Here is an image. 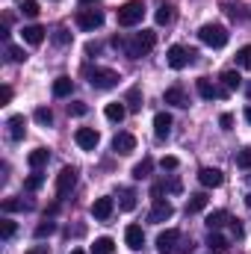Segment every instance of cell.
<instances>
[{
    "instance_id": "cell-1",
    "label": "cell",
    "mask_w": 251,
    "mask_h": 254,
    "mask_svg": "<svg viewBox=\"0 0 251 254\" xmlns=\"http://www.w3.org/2000/svg\"><path fill=\"white\" fill-rule=\"evenodd\" d=\"M83 74H86V80H89L92 89H116L119 86V74L113 68H101V65L92 68V65H86Z\"/></svg>"
},
{
    "instance_id": "cell-2",
    "label": "cell",
    "mask_w": 251,
    "mask_h": 254,
    "mask_svg": "<svg viewBox=\"0 0 251 254\" xmlns=\"http://www.w3.org/2000/svg\"><path fill=\"white\" fill-rule=\"evenodd\" d=\"M154 45H157V33H154V30H142V33L133 36V42H127L125 54L130 57V60H142V57L151 54Z\"/></svg>"
},
{
    "instance_id": "cell-3",
    "label": "cell",
    "mask_w": 251,
    "mask_h": 254,
    "mask_svg": "<svg viewBox=\"0 0 251 254\" xmlns=\"http://www.w3.org/2000/svg\"><path fill=\"white\" fill-rule=\"evenodd\" d=\"M198 39L207 45V48H225L228 45V30L222 27V24H204L201 30H198Z\"/></svg>"
},
{
    "instance_id": "cell-4",
    "label": "cell",
    "mask_w": 251,
    "mask_h": 254,
    "mask_svg": "<svg viewBox=\"0 0 251 254\" xmlns=\"http://www.w3.org/2000/svg\"><path fill=\"white\" fill-rule=\"evenodd\" d=\"M142 18H145V3L142 0H130L119 9V27H136V24H142Z\"/></svg>"
},
{
    "instance_id": "cell-5",
    "label": "cell",
    "mask_w": 251,
    "mask_h": 254,
    "mask_svg": "<svg viewBox=\"0 0 251 254\" xmlns=\"http://www.w3.org/2000/svg\"><path fill=\"white\" fill-rule=\"evenodd\" d=\"M195 51L192 48H184V45H172L169 48V54H166V63H169V68H175V71H181V68H187V65L195 63Z\"/></svg>"
},
{
    "instance_id": "cell-6",
    "label": "cell",
    "mask_w": 251,
    "mask_h": 254,
    "mask_svg": "<svg viewBox=\"0 0 251 254\" xmlns=\"http://www.w3.org/2000/svg\"><path fill=\"white\" fill-rule=\"evenodd\" d=\"M101 24H104V12H101V9H80V12H77V27H80V30L95 33Z\"/></svg>"
},
{
    "instance_id": "cell-7",
    "label": "cell",
    "mask_w": 251,
    "mask_h": 254,
    "mask_svg": "<svg viewBox=\"0 0 251 254\" xmlns=\"http://www.w3.org/2000/svg\"><path fill=\"white\" fill-rule=\"evenodd\" d=\"M74 139H77V145H80L83 151H95V148H98V142H101V133H98V130H92V127H77Z\"/></svg>"
},
{
    "instance_id": "cell-8",
    "label": "cell",
    "mask_w": 251,
    "mask_h": 254,
    "mask_svg": "<svg viewBox=\"0 0 251 254\" xmlns=\"http://www.w3.org/2000/svg\"><path fill=\"white\" fill-rule=\"evenodd\" d=\"M172 216H175V207H172V201H166V198H154V210H151L148 222L160 225V222H166V219H172Z\"/></svg>"
},
{
    "instance_id": "cell-9",
    "label": "cell",
    "mask_w": 251,
    "mask_h": 254,
    "mask_svg": "<svg viewBox=\"0 0 251 254\" xmlns=\"http://www.w3.org/2000/svg\"><path fill=\"white\" fill-rule=\"evenodd\" d=\"M74 187H77V169L74 166H65L63 172L57 175V195H68Z\"/></svg>"
},
{
    "instance_id": "cell-10",
    "label": "cell",
    "mask_w": 251,
    "mask_h": 254,
    "mask_svg": "<svg viewBox=\"0 0 251 254\" xmlns=\"http://www.w3.org/2000/svg\"><path fill=\"white\" fill-rule=\"evenodd\" d=\"M195 89H198V95H201L204 101H213V98H228V89H225V86L219 89V86H213V83H210V80H204V77L195 83Z\"/></svg>"
},
{
    "instance_id": "cell-11",
    "label": "cell",
    "mask_w": 251,
    "mask_h": 254,
    "mask_svg": "<svg viewBox=\"0 0 251 254\" xmlns=\"http://www.w3.org/2000/svg\"><path fill=\"white\" fill-rule=\"evenodd\" d=\"M198 181H201V187H207V190H216V187H222V184H225V175H222L219 169H210V166H204V169L198 172Z\"/></svg>"
},
{
    "instance_id": "cell-12",
    "label": "cell",
    "mask_w": 251,
    "mask_h": 254,
    "mask_svg": "<svg viewBox=\"0 0 251 254\" xmlns=\"http://www.w3.org/2000/svg\"><path fill=\"white\" fill-rule=\"evenodd\" d=\"M113 151L122 154V157L133 154V151H136V136H133V133H116V139H113Z\"/></svg>"
},
{
    "instance_id": "cell-13",
    "label": "cell",
    "mask_w": 251,
    "mask_h": 254,
    "mask_svg": "<svg viewBox=\"0 0 251 254\" xmlns=\"http://www.w3.org/2000/svg\"><path fill=\"white\" fill-rule=\"evenodd\" d=\"M178 240H181V234H178L175 228L163 231V234L157 237V252H160V254H172V252H175V246H178Z\"/></svg>"
},
{
    "instance_id": "cell-14",
    "label": "cell",
    "mask_w": 251,
    "mask_h": 254,
    "mask_svg": "<svg viewBox=\"0 0 251 254\" xmlns=\"http://www.w3.org/2000/svg\"><path fill=\"white\" fill-rule=\"evenodd\" d=\"M113 210H116V204H113V198H95V204H92V216L98 219V222H107L110 216H113Z\"/></svg>"
},
{
    "instance_id": "cell-15",
    "label": "cell",
    "mask_w": 251,
    "mask_h": 254,
    "mask_svg": "<svg viewBox=\"0 0 251 254\" xmlns=\"http://www.w3.org/2000/svg\"><path fill=\"white\" fill-rule=\"evenodd\" d=\"M125 240H127V249L130 252H142V246H145V234H142L139 225H127Z\"/></svg>"
},
{
    "instance_id": "cell-16",
    "label": "cell",
    "mask_w": 251,
    "mask_h": 254,
    "mask_svg": "<svg viewBox=\"0 0 251 254\" xmlns=\"http://www.w3.org/2000/svg\"><path fill=\"white\" fill-rule=\"evenodd\" d=\"M6 127H9V139H12V142H21L24 133H27V119H24V116H12V119L6 122Z\"/></svg>"
},
{
    "instance_id": "cell-17",
    "label": "cell",
    "mask_w": 251,
    "mask_h": 254,
    "mask_svg": "<svg viewBox=\"0 0 251 254\" xmlns=\"http://www.w3.org/2000/svg\"><path fill=\"white\" fill-rule=\"evenodd\" d=\"M21 36H24V42H27V45H33V48H36V45H42V42H45V27H39V24H27V27L21 30Z\"/></svg>"
},
{
    "instance_id": "cell-18",
    "label": "cell",
    "mask_w": 251,
    "mask_h": 254,
    "mask_svg": "<svg viewBox=\"0 0 251 254\" xmlns=\"http://www.w3.org/2000/svg\"><path fill=\"white\" fill-rule=\"evenodd\" d=\"M172 133V116L169 113H157L154 116V136L157 139H166Z\"/></svg>"
},
{
    "instance_id": "cell-19",
    "label": "cell",
    "mask_w": 251,
    "mask_h": 254,
    "mask_svg": "<svg viewBox=\"0 0 251 254\" xmlns=\"http://www.w3.org/2000/svg\"><path fill=\"white\" fill-rule=\"evenodd\" d=\"M163 101H166V104H172V107H189V98H187V92H184L181 86H172V89H166Z\"/></svg>"
},
{
    "instance_id": "cell-20",
    "label": "cell",
    "mask_w": 251,
    "mask_h": 254,
    "mask_svg": "<svg viewBox=\"0 0 251 254\" xmlns=\"http://www.w3.org/2000/svg\"><path fill=\"white\" fill-rule=\"evenodd\" d=\"M48 160H51V154H48V148H36V151H30L27 154V163L39 172L42 166H48Z\"/></svg>"
},
{
    "instance_id": "cell-21",
    "label": "cell",
    "mask_w": 251,
    "mask_h": 254,
    "mask_svg": "<svg viewBox=\"0 0 251 254\" xmlns=\"http://www.w3.org/2000/svg\"><path fill=\"white\" fill-rule=\"evenodd\" d=\"M228 222H231V213H228V210H213V213L207 216V228H210V231H219V228L228 225Z\"/></svg>"
},
{
    "instance_id": "cell-22",
    "label": "cell",
    "mask_w": 251,
    "mask_h": 254,
    "mask_svg": "<svg viewBox=\"0 0 251 254\" xmlns=\"http://www.w3.org/2000/svg\"><path fill=\"white\" fill-rule=\"evenodd\" d=\"M104 116L110 119V122H125V116H127V107L122 104V101H116V104H107V110H104Z\"/></svg>"
},
{
    "instance_id": "cell-23",
    "label": "cell",
    "mask_w": 251,
    "mask_h": 254,
    "mask_svg": "<svg viewBox=\"0 0 251 254\" xmlns=\"http://www.w3.org/2000/svg\"><path fill=\"white\" fill-rule=\"evenodd\" d=\"M154 21H157L160 27H166V24H172V21H175V6H172V3H160V9H157V15H154Z\"/></svg>"
},
{
    "instance_id": "cell-24",
    "label": "cell",
    "mask_w": 251,
    "mask_h": 254,
    "mask_svg": "<svg viewBox=\"0 0 251 254\" xmlns=\"http://www.w3.org/2000/svg\"><path fill=\"white\" fill-rule=\"evenodd\" d=\"M71 92H74V80L71 77H57L54 80V95L57 98H68Z\"/></svg>"
},
{
    "instance_id": "cell-25",
    "label": "cell",
    "mask_w": 251,
    "mask_h": 254,
    "mask_svg": "<svg viewBox=\"0 0 251 254\" xmlns=\"http://www.w3.org/2000/svg\"><path fill=\"white\" fill-rule=\"evenodd\" d=\"M207 192H195V195H189V201H187V213H201L204 207H207Z\"/></svg>"
},
{
    "instance_id": "cell-26",
    "label": "cell",
    "mask_w": 251,
    "mask_h": 254,
    "mask_svg": "<svg viewBox=\"0 0 251 254\" xmlns=\"http://www.w3.org/2000/svg\"><path fill=\"white\" fill-rule=\"evenodd\" d=\"M151 169H154V160H151V157H142V163H136V166H133V178H136V181H142V178H148V175H151Z\"/></svg>"
},
{
    "instance_id": "cell-27",
    "label": "cell",
    "mask_w": 251,
    "mask_h": 254,
    "mask_svg": "<svg viewBox=\"0 0 251 254\" xmlns=\"http://www.w3.org/2000/svg\"><path fill=\"white\" fill-rule=\"evenodd\" d=\"M15 210H33V201H18V198H3V213H15Z\"/></svg>"
},
{
    "instance_id": "cell-28",
    "label": "cell",
    "mask_w": 251,
    "mask_h": 254,
    "mask_svg": "<svg viewBox=\"0 0 251 254\" xmlns=\"http://www.w3.org/2000/svg\"><path fill=\"white\" fill-rule=\"evenodd\" d=\"M207 246H210V252H225V249H228V240H225L219 231H210V234H207Z\"/></svg>"
},
{
    "instance_id": "cell-29",
    "label": "cell",
    "mask_w": 251,
    "mask_h": 254,
    "mask_svg": "<svg viewBox=\"0 0 251 254\" xmlns=\"http://www.w3.org/2000/svg\"><path fill=\"white\" fill-rule=\"evenodd\" d=\"M222 86L231 92V89H240L243 86V77H240V71H225L222 74Z\"/></svg>"
},
{
    "instance_id": "cell-30",
    "label": "cell",
    "mask_w": 251,
    "mask_h": 254,
    "mask_svg": "<svg viewBox=\"0 0 251 254\" xmlns=\"http://www.w3.org/2000/svg\"><path fill=\"white\" fill-rule=\"evenodd\" d=\"M125 104L133 110V113H139V110H142V89H139V86H133V89L127 92V101H125Z\"/></svg>"
},
{
    "instance_id": "cell-31",
    "label": "cell",
    "mask_w": 251,
    "mask_h": 254,
    "mask_svg": "<svg viewBox=\"0 0 251 254\" xmlns=\"http://www.w3.org/2000/svg\"><path fill=\"white\" fill-rule=\"evenodd\" d=\"M92 249H95V254H113V252H116V243H113L110 237H98Z\"/></svg>"
},
{
    "instance_id": "cell-32",
    "label": "cell",
    "mask_w": 251,
    "mask_h": 254,
    "mask_svg": "<svg viewBox=\"0 0 251 254\" xmlns=\"http://www.w3.org/2000/svg\"><path fill=\"white\" fill-rule=\"evenodd\" d=\"M237 65L246 68V71H251V45H246V48L237 51Z\"/></svg>"
},
{
    "instance_id": "cell-33",
    "label": "cell",
    "mask_w": 251,
    "mask_h": 254,
    "mask_svg": "<svg viewBox=\"0 0 251 254\" xmlns=\"http://www.w3.org/2000/svg\"><path fill=\"white\" fill-rule=\"evenodd\" d=\"M42 184H45V175H39V172H33L27 181H24V190L27 192H36V190H42Z\"/></svg>"
},
{
    "instance_id": "cell-34",
    "label": "cell",
    "mask_w": 251,
    "mask_h": 254,
    "mask_svg": "<svg viewBox=\"0 0 251 254\" xmlns=\"http://www.w3.org/2000/svg\"><path fill=\"white\" fill-rule=\"evenodd\" d=\"M122 210H125V213L136 210V192L133 190H122Z\"/></svg>"
},
{
    "instance_id": "cell-35",
    "label": "cell",
    "mask_w": 251,
    "mask_h": 254,
    "mask_svg": "<svg viewBox=\"0 0 251 254\" xmlns=\"http://www.w3.org/2000/svg\"><path fill=\"white\" fill-rule=\"evenodd\" d=\"M21 12H24L27 18H39V12H42V6H39L36 0H24V3H21Z\"/></svg>"
},
{
    "instance_id": "cell-36",
    "label": "cell",
    "mask_w": 251,
    "mask_h": 254,
    "mask_svg": "<svg viewBox=\"0 0 251 254\" xmlns=\"http://www.w3.org/2000/svg\"><path fill=\"white\" fill-rule=\"evenodd\" d=\"M6 57H9V63H24L27 60L24 48H15V45H6Z\"/></svg>"
},
{
    "instance_id": "cell-37",
    "label": "cell",
    "mask_w": 251,
    "mask_h": 254,
    "mask_svg": "<svg viewBox=\"0 0 251 254\" xmlns=\"http://www.w3.org/2000/svg\"><path fill=\"white\" fill-rule=\"evenodd\" d=\"M54 231H57V225H54L51 219H45V222H42V225L36 228V240H45V237H51Z\"/></svg>"
},
{
    "instance_id": "cell-38",
    "label": "cell",
    "mask_w": 251,
    "mask_h": 254,
    "mask_svg": "<svg viewBox=\"0 0 251 254\" xmlns=\"http://www.w3.org/2000/svg\"><path fill=\"white\" fill-rule=\"evenodd\" d=\"M36 122H39V125H54V113H51V110H48V107H39V110H36Z\"/></svg>"
},
{
    "instance_id": "cell-39",
    "label": "cell",
    "mask_w": 251,
    "mask_h": 254,
    "mask_svg": "<svg viewBox=\"0 0 251 254\" xmlns=\"http://www.w3.org/2000/svg\"><path fill=\"white\" fill-rule=\"evenodd\" d=\"M0 237H3V240H12V237H15V222H12V219H3V222H0Z\"/></svg>"
},
{
    "instance_id": "cell-40",
    "label": "cell",
    "mask_w": 251,
    "mask_h": 254,
    "mask_svg": "<svg viewBox=\"0 0 251 254\" xmlns=\"http://www.w3.org/2000/svg\"><path fill=\"white\" fill-rule=\"evenodd\" d=\"M178 166H181V160H178V157H172V154L160 160V169H163V172H175Z\"/></svg>"
},
{
    "instance_id": "cell-41",
    "label": "cell",
    "mask_w": 251,
    "mask_h": 254,
    "mask_svg": "<svg viewBox=\"0 0 251 254\" xmlns=\"http://www.w3.org/2000/svg\"><path fill=\"white\" fill-rule=\"evenodd\" d=\"M237 166H240V169H251V148H243V151L237 154Z\"/></svg>"
},
{
    "instance_id": "cell-42",
    "label": "cell",
    "mask_w": 251,
    "mask_h": 254,
    "mask_svg": "<svg viewBox=\"0 0 251 254\" xmlns=\"http://www.w3.org/2000/svg\"><path fill=\"white\" fill-rule=\"evenodd\" d=\"M68 113H71V116H86L89 107H86L83 101H71V104H68Z\"/></svg>"
},
{
    "instance_id": "cell-43",
    "label": "cell",
    "mask_w": 251,
    "mask_h": 254,
    "mask_svg": "<svg viewBox=\"0 0 251 254\" xmlns=\"http://www.w3.org/2000/svg\"><path fill=\"white\" fill-rule=\"evenodd\" d=\"M166 184V192H172V195H178V192L184 190V184L178 181V178H169V181H163Z\"/></svg>"
},
{
    "instance_id": "cell-44",
    "label": "cell",
    "mask_w": 251,
    "mask_h": 254,
    "mask_svg": "<svg viewBox=\"0 0 251 254\" xmlns=\"http://www.w3.org/2000/svg\"><path fill=\"white\" fill-rule=\"evenodd\" d=\"M54 42H57V45H68V42H71V33H68V30H57V33H54Z\"/></svg>"
},
{
    "instance_id": "cell-45",
    "label": "cell",
    "mask_w": 251,
    "mask_h": 254,
    "mask_svg": "<svg viewBox=\"0 0 251 254\" xmlns=\"http://www.w3.org/2000/svg\"><path fill=\"white\" fill-rule=\"evenodd\" d=\"M219 125H222V130H234V116H231V113H225V116L219 119Z\"/></svg>"
},
{
    "instance_id": "cell-46",
    "label": "cell",
    "mask_w": 251,
    "mask_h": 254,
    "mask_svg": "<svg viewBox=\"0 0 251 254\" xmlns=\"http://www.w3.org/2000/svg\"><path fill=\"white\" fill-rule=\"evenodd\" d=\"M231 234L234 237H243V222L240 219H231Z\"/></svg>"
},
{
    "instance_id": "cell-47",
    "label": "cell",
    "mask_w": 251,
    "mask_h": 254,
    "mask_svg": "<svg viewBox=\"0 0 251 254\" xmlns=\"http://www.w3.org/2000/svg\"><path fill=\"white\" fill-rule=\"evenodd\" d=\"M9 101H12V89L3 86V89H0V104H9Z\"/></svg>"
},
{
    "instance_id": "cell-48",
    "label": "cell",
    "mask_w": 251,
    "mask_h": 254,
    "mask_svg": "<svg viewBox=\"0 0 251 254\" xmlns=\"http://www.w3.org/2000/svg\"><path fill=\"white\" fill-rule=\"evenodd\" d=\"M86 54H89V57H92V54H101V45H95V42H89V45H86Z\"/></svg>"
},
{
    "instance_id": "cell-49",
    "label": "cell",
    "mask_w": 251,
    "mask_h": 254,
    "mask_svg": "<svg viewBox=\"0 0 251 254\" xmlns=\"http://www.w3.org/2000/svg\"><path fill=\"white\" fill-rule=\"evenodd\" d=\"M24 254H48V246H33L30 252H24Z\"/></svg>"
},
{
    "instance_id": "cell-50",
    "label": "cell",
    "mask_w": 251,
    "mask_h": 254,
    "mask_svg": "<svg viewBox=\"0 0 251 254\" xmlns=\"http://www.w3.org/2000/svg\"><path fill=\"white\" fill-rule=\"evenodd\" d=\"M246 122L251 125V107H246Z\"/></svg>"
},
{
    "instance_id": "cell-51",
    "label": "cell",
    "mask_w": 251,
    "mask_h": 254,
    "mask_svg": "<svg viewBox=\"0 0 251 254\" xmlns=\"http://www.w3.org/2000/svg\"><path fill=\"white\" fill-rule=\"evenodd\" d=\"M92 3H98V0H80V6H92Z\"/></svg>"
},
{
    "instance_id": "cell-52",
    "label": "cell",
    "mask_w": 251,
    "mask_h": 254,
    "mask_svg": "<svg viewBox=\"0 0 251 254\" xmlns=\"http://www.w3.org/2000/svg\"><path fill=\"white\" fill-rule=\"evenodd\" d=\"M246 95H249V101H251V83H249V86H246Z\"/></svg>"
},
{
    "instance_id": "cell-53",
    "label": "cell",
    "mask_w": 251,
    "mask_h": 254,
    "mask_svg": "<svg viewBox=\"0 0 251 254\" xmlns=\"http://www.w3.org/2000/svg\"><path fill=\"white\" fill-rule=\"evenodd\" d=\"M246 204H249V207H251V192H249V195H246Z\"/></svg>"
},
{
    "instance_id": "cell-54",
    "label": "cell",
    "mask_w": 251,
    "mask_h": 254,
    "mask_svg": "<svg viewBox=\"0 0 251 254\" xmlns=\"http://www.w3.org/2000/svg\"><path fill=\"white\" fill-rule=\"evenodd\" d=\"M71 254H86V252H83V249H74V252H71Z\"/></svg>"
},
{
    "instance_id": "cell-55",
    "label": "cell",
    "mask_w": 251,
    "mask_h": 254,
    "mask_svg": "<svg viewBox=\"0 0 251 254\" xmlns=\"http://www.w3.org/2000/svg\"><path fill=\"white\" fill-rule=\"evenodd\" d=\"M246 181H249V184H251V175H246Z\"/></svg>"
},
{
    "instance_id": "cell-56",
    "label": "cell",
    "mask_w": 251,
    "mask_h": 254,
    "mask_svg": "<svg viewBox=\"0 0 251 254\" xmlns=\"http://www.w3.org/2000/svg\"><path fill=\"white\" fill-rule=\"evenodd\" d=\"M210 254H219V252H210Z\"/></svg>"
}]
</instances>
